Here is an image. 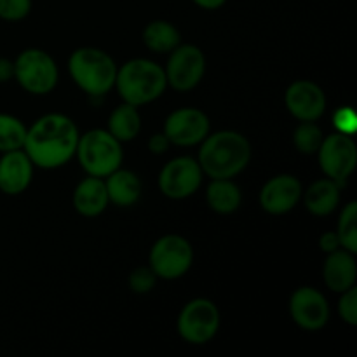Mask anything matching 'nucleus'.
Masks as SVG:
<instances>
[{"label":"nucleus","instance_id":"1","mask_svg":"<svg viewBox=\"0 0 357 357\" xmlns=\"http://www.w3.org/2000/svg\"><path fill=\"white\" fill-rule=\"evenodd\" d=\"M77 143L79 129L75 122L63 114H47L26 129L23 149L33 166L56 169L75 155Z\"/></svg>","mask_w":357,"mask_h":357},{"label":"nucleus","instance_id":"2","mask_svg":"<svg viewBox=\"0 0 357 357\" xmlns=\"http://www.w3.org/2000/svg\"><path fill=\"white\" fill-rule=\"evenodd\" d=\"M201 143L197 162L211 180L237 176L251 159L250 142L236 131L208 135Z\"/></svg>","mask_w":357,"mask_h":357},{"label":"nucleus","instance_id":"3","mask_svg":"<svg viewBox=\"0 0 357 357\" xmlns=\"http://www.w3.org/2000/svg\"><path fill=\"white\" fill-rule=\"evenodd\" d=\"M167 80L164 68L150 59H131L117 70L115 87L124 100V103L146 105L162 96Z\"/></svg>","mask_w":357,"mask_h":357},{"label":"nucleus","instance_id":"4","mask_svg":"<svg viewBox=\"0 0 357 357\" xmlns=\"http://www.w3.org/2000/svg\"><path fill=\"white\" fill-rule=\"evenodd\" d=\"M73 82L89 96H103L115 86L117 65L107 52L96 47H80L68 59Z\"/></svg>","mask_w":357,"mask_h":357},{"label":"nucleus","instance_id":"5","mask_svg":"<svg viewBox=\"0 0 357 357\" xmlns=\"http://www.w3.org/2000/svg\"><path fill=\"white\" fill-rule=\"evenodd\" d=\"M75 155L89 176L107 178L121 167L124 153L121 142L107 129H93L79 136Z\"/></svg>","mask_w":357,"mask_h":357},{"label":"nucleus","instance_id":"6","mask_svg":"<svg viewBox=\"0 0 357 357\" xmlns=\"http://www.w3.org/2000/svg\"><path fill=\"white\" fill-rule=\"evenodd\" d=\"M14 79L31 94H47L58 82V66L42 49H26L14 61Z\"/></svg>","mask_w":357,"mask_h":357},{"label":"nucleus","instance_id":"7","mask_svg":"<svg viewBox=\"0 0 357 357\" xmlns=\"http://www.w3.org/2000/svg\"><path fill=\"white\" fill-rule=\"evenodd\" d=\"M194 261V251L190 243L185 237L164 236L153 244L150 251V268L157 278H162L171 281L178 279L188 272Z\"/></svg>","mask_w":357,"mask_h":357},{"label":"nucleus","instance_id":"8","mask_svg":"<svg viewBox=\"0 0 357 357\" xmlns=\"http://www.w3.org/2000/svg\"><path fill=\"white\" fill-rule=\"evenodd\" d=\"M220 328V310L211 300L195 298L178 316V333L194 345L208 344Z\"/></svg>","mask_w":357,"mask_h":357},{"label":"nucleus","instance_id":"9","mask_svg":"<svg viewBox=\"0 0 357 357\" xmlns=\"http://www.w3.org/2000/svg\"><path fill=\"white\" fill-rule=\"evenodd\" d=\"M206 72L204 52L197 45L185 44L178 45L171 51L169 61H167L166 80L173 89L185 93L197 86L202 80Z\"/></svg>","mask_w":357,"mask_h":357},{"label":"nucleus","instance_id":"10","mask_svg":"<svg viewBox=\"0 0 357 357\" xmlns=\"http://www.w3.org/2000/svg\"><path fill=\"white\" fill-rule=\"evenodd\" d=\"M319 164L323 173L335 181L344 183L356 169L357 149L349 135L335 132L323 139L319 150Z\"/></svg>","mask_w":357,"mask_h":357},{"label":"nucleus","instance_id":"11","mask_svg":"<svg viewBox=\"0 0 357 357\" xmlns=\"http://www.w3.org/2000/svg\"><path fill=\"white\" fill-rule=\"evenodd\" d=\"M202 183V169L192 157H176L162 167L159 174V188L169 199H187L199 190Z\"/></svg>","mask_w":357,"mask_h":357},{"label":"nucleus","instance_id":"12","mask_svg":"<svg viewBox=\"0 0 357 357\" xmlns=\"http://www.w3.org/2000/svg\"><path fill=\"white\" fill-rule=\"evenodd\" d=\"M164 135L171 145L194 146L209 135V119L197 108H180L166 119Z\"/></svg>","mask_w":357,"mask_h":357},{"label":"nucleus","instance_id":"13","mask_svg":"<svg viewBox=\"0 0 357 357\" xmlns=\"http://www.w3.org/2000/svg\"><path fill=\"white\" fill-rule=\"evenodd\" d=\"M293 321L305 331H319L330 321V305L323 293L310 286L298 288L289 300Z\"/></svg>","mask_w":357,"mask_h":357},{"label":"nucleus","instance_id":"14","mask_svg":"<svg viewBox=\"0 0 357 357\" xmlns=\"http://www.w3.org/2000/svg\"><path fill=\"white\" fill-rule=\"evenodd\" d=\"M286 108L302 122H314L326 110V96L317 84L310 80H296L288 87L284 96Z\"/></svg>","mask_w":357,"mask_h":357},{"label":"nucleus","instance_id":"15","mask_svg":"<svg viewBox=\"0 0 357 357\" xmlns=\"http://www.w3.org/2000/svg\"><path fill=\"white\" fill-rule=\"evenodd\" d=\"M302 199V183L291 174H279L264 185L260 204L271 215H284L291 211Z\"/></svg>","mask_w":357,"mask_h":357},{"label":"nucleus","instance_id":"16","mask_svg":"<svg viewBox=\"0 0 357 357\" xmlns=\"http://www.w3.org/2000/svg\"><path fill=\"white\" fill-rule=\"evenodd\" d=\"M33 176V162L24 150H13L0 157V192L7 195L23 194Z\"/></svg>","mask_w":357,"mask_h":357},{"label":"nucleus","instance_id":"17","mask_svg":"<svg viewBox=\"0 0 357 357\" xmlns=\"http://www.w3.org/2000/svg\"><path fill=\"white\" fill-rule=\"evenodd\" d=\"M323 278L328 288L335 293H344L352 286H356L357 264L354 253L340 250V248L328 253L326 261H324Z\"/></svg>","mask_w":357,"mask_h":357},{"label":"nucleus","instance_id":"18","mask_svg":"<svg viewBox=\"0 0 357 357\" xmlns=\"http://www.w3.org/2000/svg\"><path fill=\"white\" fill-rule=\"evenodd\" d=\"M108 194L103 178L89 176L80 181L73 192V208L86 218L101 215L108 206Z\"/></svg>","mask_w":357,"mask_h":357},{"label":"nucleus","instance_id":"19","mask_svg":"<svg viewBox=\"0 0 357 357\" xmlns=\"http://www.w3.org/2000/svg\"><path fill=\"white\" fill-rule=\"evenodd\" d=\"M105 187H107L108 201L114 202L115 206H121V208L132 206L142 195L139 178L131 171L121 169V167L108 174Z\"/></svg>","mask_w":357,"mask_h":357},{"label":"nucleus","instance_id":"20","mask_svg":"<svg viewBox=\"0 0 357 357\" xmlns=\"http://www.w3.org/2000/svg\"><path fill=\"white\" fill-rule=\"evenodd\" d=\"M340 181H335L331 178L316 181L305 192V208L312 213L314 216H326L337 209L340 202Z\"/></svg>","mask_w":357,"mask_h":357},{"label":"nucleus","instance_id":"21","mask_svg":"<svg viewBox=\"0 0 357 357\" xmlns=\"http://www.w3.org/2000/svg\"><path fill=\"white\" fill-rule=\"evenodd\" d=\"M206 199L213 211L220 213V215H229L234 213L241 206V190L232 178H220V180H213L211 185L206 192Z\"/></svg>","mask_w":357,"mask_h":357},{"label":"nucleus","instance_id":"22","mask_svg":"<svg viewBox=\"0 0 357 357\" xmlns=\"http://www.w3.org/2000/svg\"><path fill=\"white\" fill-rule=\"evenodd\" d=\"M142 129V119L135 105L122 103L112 112L108 119V132L119 139V142H131L136 138Z\"/></svg>","mask_w":357,"mask_h":357},{"label":"nucleus","instance_id":"23","mask_svg":"<svg viewBox=\"0 0 357 357\" xmlns=\"http://www.w3.org/2000/svg\"><path fill=\"white\" fill-rule=\"evenodd\" d=\"M143 42L153 52L166 54V52H171L174 47L180 45V31L169 21L157 20L145 26V30H143Z\"/></svg>","mask_w":357,"mask_h":357},{"label":"nucleus","instance_id":"24","mask_svg":"<svg viewBox=\"0 0 357 357\" xmlns=\"http://www.w3.org/2000/svg\"><path fill=\"white\" fill-rule=\"evenodd\" d=\"M26 138V126L17 117L0 114V152H13L23 149Z\"/></svg>","mask_w":357,"mask_h":357},{"label":"nucleus","instance_id":"25","mask_svg":"<svg viewBox=\"0 0 357 357\" xmlns=\"http://www.w3.org/2000/svg\"><path fill=\"white\" fill-rule=\"evenodd\" d=\"M337 236L344 250L357 253V202L351 201L342 211L338 220Z\"/></svg>","mask_w":357,"mask_h":357},{"label":"nucleus","instance_id":"26","mask_svg":"<svg viewBox=\"0 0 357 357\" xmlns=\"http://www.w3.org/2000/svg\"><path fill=\"white\" fill-rule=\"evenodd\" d=\"M324 136L323 131H321L319 126H316L314 122H302V124L296 128L295 136H293V142H295V146L298 152L307 153H316L319 150L321 143H323Z\"/></svg>","mask_w":357,"mask_h":357},{"label":"nucleus","instance_id":"27","mask_svg":"<svg viewBox=\"0 0 357 357\" xmlns=\"http://www.w3.org/2000/svg\"><path fill=\"white\" fill-rule=\"evenodd\" d=\"M155 282L157 275L153 274L150 267H139L132 271L131 275H129V288L135 293H139V295L152 291L155 288Z\"/></svg>","mask_w":357,"mask_h":357},{"label":"nucleus","instance_id":"28","mask_svg":"<svg viewBox=\"0 0 357 357\" xmlns=\"http://www.w3.org/2000/svg\"><path fill=\"white\" fill-rule=\"evenodd\" d=\"M31 10V0H0V20L20 21Z\"/></svg>","mask_w":357,"mask_h":357},{"label":"nucleus","instance_id":"29","mask_svg":"<svg viewBox=\"0 0 357 357\" xmlns=\"http://www.w3.org/2000/svg\"><path fill=\"white\" fill-rule=\"evenodd\" d=\"M338 314L342 319L351 326L357 324V288L352 286L347 291L342 293V298L338 302Z\"/></svg>","mask_w":357,"mask_h":357},{"label":"nucleus","instance_id":"30","mask_svg":"<svg viewBox=\"0 0 357 357\" xmlns=\"http://www.w3.org/2000/svg\"><path fill=\"white\" fill-rule=\"evenodd\" d=\"M333 121H335V128H337L338 132H342V135L352 136L356 132L357 117H356V114L352 108H349V107L340 108V110L335 114Z\"/></svg>","mask_w":357,"mask_h":357},{"label":"nucleus","instance_id":"31","mask_svg":"<svg viewBox=\"0 0 357 357\" xmlns=\"http://www.w3.org/2000/svg\"><path fill=\"white\" fill-rule=\"evenodd\" d=\"M169 146H171V142H169V138L164 135V132H157V135H153L152 138L149 139L150 152L157 153V155H159V153L167 152V149H169Z\"/></svg>","mask_w":357,"mask_h":357},{"label":"nucleus","instance_id":"32","mask_svg":"<svg viewBox=\"0 0 357 357\" xmlns=\"http://www.w3.org/2000/svg\"><path fill=\"white\" fill-rule=\"evenodd\" d=\"M319 246H321V250L324 251V253H331V251L342 248L340 246V239H338L337 232L323 234V236H321V239H319Z\"/></svg>","mask_w":357,"mask_h":357},{"label":"nucleus","instance_id":"33","mask_svg":"<svg viewBox=\"0 0 357 357\" xmlns=\"http://www.w3.org/2000/svg\"><path fill=\"white\" fill-rule=\"evenodd\" d=\"M10 79H14V61L0 58V84L9 82Z\"/></svg>","mask_w":357,"mask_h":357},{"label":"nucleus","instance_id":"34","mask_svg":"<svg viewBox=\"0 0 357 357\" xmlns=\"http://www.w3.org/2000/svg\"><path fill=\"white\" fill-rule=\"evenodd\" d=\"M192 2H194L195 6L202 7V9L213 10V9H220L227 0H192Z\"/></svg>","mask_w":357,"mask_h":357}]
</instances>
